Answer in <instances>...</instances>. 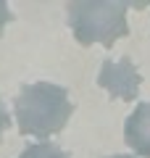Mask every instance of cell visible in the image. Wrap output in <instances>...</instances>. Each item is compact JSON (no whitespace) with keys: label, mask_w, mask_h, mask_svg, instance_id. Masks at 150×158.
<instances>
[{"label":"cell","mask_w":150,"mask_h":158,"mask_svg":"<svg viewBox=\"0 0 150 158\" xmlns=\"http://www.w3.org/2000/svg\"><path fill=\"white\" fill-rule=\"evenodd\" d=\"M124 140L134 150V156L150 158V103H142L132 111L124 127Z\"/></svg>","instance_id":"277c9868"},{"label":"cell","mask_w":150,"mask_h":158,"mask_svg":"<svg viewBox=\"0 0 150 158\" xmlns=\"http://www.w3.org/2000/svg\"><path fill=\"white\" fill-rule=\"evenodd\" d=\"M8 127H11V116H8V111H6V103L0 100V140H3V135H6Z\"/></svg>","instance_id":"52a82bcc"},{"label":"cell","mask_w":150,"mask_h":158,"mask_svg":"<svg viewBox=\"0 0 150 158\" xmlns=\"http://www.w3.org/2000/svg\"><path fill=\"white\" fill-rule=\"evenodd\" d=\"M69 27L79 45L111 48L116 40L129 34L127 3L119 0H74L69 3Z\"/></svg>","instance_id":"7a4b0ae2"},{"label":"cell","mask_w":150,"mask_h":158,"mask_svg":"<svg viewBox=\"0 0 150 158\" xmlns=\"http://www.w3.org/2000/svg\"><path fill=\"white\" fill-rule=\"evenodd\" d=\"M19 158H69V153L53 142H34V145L24 148Z\"/></svg>","instance_id":"5b68a950"},{"label":"cell","mask_w":150,"mask_h":158,"mask_svg":"<svg viewBox=\"0 0 150 158\" xmlns=\"http://www.w3.org/2000/svg\"><path fill=\"white\" fill-rule=\"evenodd\" d=\"M98 85L103 87L111 98H119V100H134V98L140 95L142 77H140L137 66H134L129 58H121V61H106L103 66H100Z\"/></svg>","instance_id":"3957f363"},{"label":"cell","mask_w":150,"mask_h":158,"mask_svg":"<svg viewBox=\"0 0 150 158\" xmlns=\"http://www.w3.org/2000/svg\"><path fill=\"white\" fill-rule=\"evenodd\" d=\"M108 158H134V156H108Z\"/></svg>","instance_id":"ba28073f"},{"label":"cell","mask_w":150,"mask_h":158,"mask_svg":"<svg viewBox=\"0 0 150 158\" xmlns=\"http://www.w3.org/2000/svg\"><path fill=\"white\" fill-rule=\"evenodd\" d=\"M8 21H13L11 8H8V3H6V0H0V34H3V29L8 27Z\"/></svg>","instance_id":"8992f818"},{"label":"cell","mask_w":150,"mask_h":158,"mask_svg":"<svg viewBox=\"0 0 150 158\" xmlns=\"http://www.w3.org/2000/svg\"><path fill=\"white\" fill-rule=\"evenodd\" d=\"M16 121L19 132L27 137H53L69 124L74 113V103L69 100V92L53 82H34L21 87L16 95Z\"/></svg>","instance_id":"6da1fadb"}]
</instances>
